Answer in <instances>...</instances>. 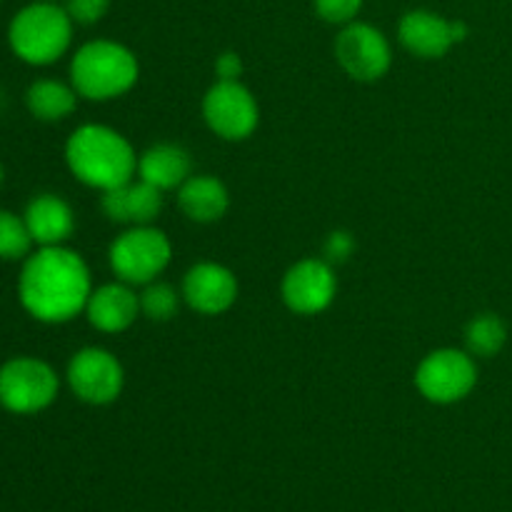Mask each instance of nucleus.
<instances>
[{
	"instance_id": "obj_10",
	"label": "nucleus",
	"mask_w": 512,
	"mask_h": 512,
	"mask_svg": "<svg viewBox=\"0 0 512 512\" xmlns=\"http://www.w3.org/2000/svg\"><path fill=\"white\" fill-rule=\"evenodd\" d=\"M125 373L110 350L83 348L70 358L68 385L83 403L108 405L123 393Z\"/></svg>"
},
{
	"instance_id": "obj_21",
	"label": "nucleus",
	"mask_w": 512,
	"mask_h": 512,
	"mask_svg": "<svg viewBox=\"0 0 512 512\" xmlns=\"http://www.w3.org/2000/svg\"><path fill=\"white\" fill-rule=\"evenodd\" d=\"M30 248H33V235H30L28 225H25V218L0 208V258H28Z\"/></svg>"
},
{
	"instance_id": "obj_12",
	"label": "nucleus",
	"mask_w": 512,
	"mask_h": 512,
	"mask_svg": "<svg viewBox=\"0 0 512 512\" xmlns=\"http://www.w3.org/2000/svg\"><path fill=\"white\" fill-rule=\"evenodd\" d=\"M398 38L418 58H443L453 45L468 38L463 20H448L433 10H410L400 18Z\"/></svg>"
},
{
	"instance_id": "obj_1",
	"label": "nucleus",
	"mask_w": 512,
	"mask_h": 512,
	"mask_svg": "<svg viewBox=\"0 0 512 512\" xmlns=\"http://www.w3.org/2000/svg\"><path fill=\"white\" fill-rule=\"evenodd\" d=\"M90 293V270L75 250L50 245L25 258L18 295L28 315L40 323H68L83 313Z\"/></svg>"
},
{
	"instance_id": "obj_6",
	"label": "nucleus",
	"mask_w": 512,
	"mask_h": 512,
	"mask_svg": "<svg viewBox=\"0 0 512 512\" xmlns=\"http://www.w3.org/2000/svg\"><path fill=\"white\" fill-rule=\"evenodd\" d=\"M58 373L45 360L13 358L0 368V405L15 415H33L58 398Z\"/></svg>"
},
{
	"instance_id": "obj_26",
	"label": "nucleus",
	"mask_w": 512,
	"mask_h": 512,
	"mask_svg": "<svg viewBox=\"0 0 512 512\" xmlns=\"http://www.w3.org/2000/svg\"><path fill=\"white\" fill-rule=\"evenodd\" d=\"M215 75H218V80H240V75H243V60H240V55L233 53V50L218 55V60H215Z\"/></svg>"
},
{
	"instance_id": "obj_20",
	"label": "nucleus",
	"mask_w": 512,
	"mask_h": 512,
	"mask_svg": "<svg viewBox=\"0 0 512 512\" xmlns=\"http://www.w3.org/2000/svg\"><path fill=\"white\" fill-rule=\"evenodd\" d=\"M505 340H508V328L493 313L478 315L465 328V345L473 358H493L503 350Z\"/></svg>"
},
{
	"instance_id": "obj_13",
	"label": "nucleus",
	"mask_w": 512,
	"mask_h": 512,
	"mask_svg": "<svg viewBox=\"0 0 512 512\" xmlns=\"http://www.w3.org/2000/svg\"><path fill=\"white\" fill-rule=\"evenodd\" d=\"M183 298L195 313L220 315L238 300V280L233 270L220 263H198L185 273Z\"/></svg>"
},
{
	"instance_id": "obj_28",
	"label": "nucleus",
	"mask_w": 512,
	"mask_h": 512,
	"mask_svg": "<svg viewBox=\"0 0 512 512\" xmlns=\"http://www.w3.org/2000/svg\"><path fill=\"white\" fill-rule=\"evenodd\" d=\"M53 3H55V0H53Z\"/></svg>"
},
{
	"instance_id": "obj_18",
	"label": "nucleus",
	"mask_w": 512,
	"mask_h": 512,
	"mask_svg": "<svg viewBox=\"0 0 512 512\" xmlns=\"http://www.w3.org/2000/svg\"><path fill=\"white\" fill-rule=\"evenodd\" d=\"M190 170H193V163H190L188 150L175 143L150 145L138 158L140 180L155 185L163 193L180 188L190 178Z\"/></svg>"
},
{
	"instance_id": "obj_11",
	"label": "nucleus",
	"mask_w": 512,
	"mask_h": 512,
	"mask_svg": "<svg viewBox=\"0 0 512 512\" xmlns=\"http://www.w3.org/2000/svg\"><path fill=\"white\" fill-rule=\"evenodd\" d=\"M338 280L333 265L323 258H305L285 273L280 293L283 303L298 315H318L335 300Z\"/></svg>"
},
{
	"instance_id": "obj_25",
	"label": "nucleus",
	"mask_w": 512,
	"mask_h": 512,
	"mask_svg": "<svg viewBox=\"0 0 512 512\" xmlns=\"http://www.w3.org/2000/svg\"><path fill=\"white\" fill-rule=\"evenodd\" d=\"M353 250H355L353 235L345 233V230H335V233L328 235V240H325V245H323V253H325L323 260H328L330 265L345 263Z\"/></svg>"
},
{
	"instance_id": "obj_7",
	"label": "nucleus",
	"mask_w": 512,
	"mask_h": 512,
	"mask_svg": "<svg viewBox=\"0 0 512 512\" xmlns=\"http://www.w3.org/2000/svg\"><path fill=\"white\" fill-rule=\"evenodd\" d=\"M478 383V368L473 355L465 350L440 348L433 350L415 370V385L430 403L450 405L468 398Z\"/></svg>"
},
{
	"instance_id": "obj_4",
	"label": "nucleus",
	"mask_w": 512,
	"mask_h": 512,
	"mask_svg": "<svg viewBox=\"0 0 512 512\" xmlns=\"http://www.w3.org/2000/svg\"><path fill=\"white\" fill-rule=\"evenodd\" d=\"M73 25L68 10L53 0H38L18 10L10 20L8 43L23 63L50 65L68 53Z\"/></svg>"
},
{
	"instance_id": "obj_27",
	"label": "nucleus",
	"mask_w": 512,
	"mask_h": 512,
	"mask_svg": "<svg viewBox=\"0 0 512 512\" xmlns=\"http://www.w3.org/2000/svg\"><path fill=\"white\" fill-rule=\"evenodd\" d=\"M3 178H5V173H3V165H0V185H3Z\"/></svg>"
},
{
	"instance_id": "obj_2",
	"label": "nucleus",
	"mask_w": 512,
	"mask_h": 512,
	"mask_svg": "<svg viewBox=\"0 0 512 512\" xmlns=\"http://www.w3.org/2000/svg\"><path fill=\"white\" fill-rule=\"evenodd\" d=\"M65 163L80 183L98 190L125 185L138 173L133 145L108 125L88 123L73 130L65 143Z\"/></svg>"
},
{
	"instance_id": "obj_19",
	"label": "nucleus",
	"mask_w": 512,
	"mask_h": 512,
	"mask_svg": "<svg viewBox=\"0 0 512 512\" xmlns=\"http://www.w3.org/2000/svg\"><path fill=\"white\" fill-rule=\"evenodd\" d=\"M28 110L43 123H58L65 120L78 105V90L53 78H40L25 93Z\"/></svg>"
},
{
	"instance_id": "obj_23",
	"label": "nucleus",
	"mask_w": 512,
	"mask_h": 512,
	"mask_svg": "<svg viewBox=\"0 0 512 512\" xmlns=\"http://www.w3.org/2000/svg\"><path fill=\"white\" fill-rule=\"evenodd\" d=\"M313 8L318 18L330 25H348L358 18L363 0H313Z\"/></svg>"
},
{
	"instance_id": "obj_5",
	"label": "nucleus",
	"mask_w": 512,
	"mask_h": 512,
	"mask_svg": "<svg viewBox=\"0 0 512 512\" xmlns=\"http://www.w3.org/2000/svg\"><path fill=\"white\" fill-rule=\"evenodd\" d=\"M110 268L128 285H148L158 280L173 258V245L163 230L153 225H133L110 245Z\"/></svg>"
},
{
	"instance_id": "obj_9",
	"label": "nucleus",
	"mask_w": 512,
	"mask_h": 512,
	"mask_svg": "<svg viewBox=\"0 0 512 512\" xmlns=\"http://www.w3.org/2000/svg\"><path fill=\"white\" fill-rule=\"evenodd\" d=\"M203 118L220 138L245 140L258 128L260 110L240 80H215L203 98Z\"/></svg>"
},
{
	"instance_id": "obj_17",
	"label": "nucleus",
	"mask_w": 512,
	"mask_h": 512,
	"mask_svg": "<svg viewBox=\"0 0 512 512\" xmlns=\"http://www.w3.org/2000/svg\"><path fill=\"white\" fill-rule=\"evenodd\" d=\"M178 205L193 223H215L228 213L230 195L213 175H190L178 188Z\"/></svg>"
},
{
	"instance_id": "obj_8",
	"label": "nucleus",
	"mask_w": 512,
	"mask_h": 512,
	"mask_svg": "<svg viewBox=\"0 0 512 512\" xmlns=\"http://www.w3.org/2000/svg\"><path fill=\"white\" fill-rule=\"evenodd\" d=\"M335 58L353 80L373 83L383 78L393 65V48L375 25L353 20L343 25L335 38Z\"/></svg>"
},
{
	"instance_id": "obj_14",
	"label": "nucleus",
	"mask_w": 512,
	"mask_h": 512,
	"mask_svg": "<svg viewBox=\"0 0 512 512\" xmlns=\"http://www.w3.org/2000/svg\"><path fill=\"white\" fill-rule=\"evenodd\" d=\"M90 325L100 333H123L138 320L140 315V295L133 293L128 283L100 285L90 293L85 305Z\"/></svg>"
},
{
	"instance_id": "obj_22",
	"label": "nucleus",
	"mask_w": 512,
	"mask_h": 512,
	"mask_svg": "<svg viewBox=\"0 0 512 512\" xmlns=\"http://www.w3.org/2000/svg\"><path fill=\"white\" fill-rule=\"evenodd\" d=\"M178 308L180 295L170 283L153 280V283L145 285V290L140 293V313L148 320H155V323L173 320L175 315H178Z\"/></svg>"
},
{
	"instance_id": "obj_24",
	"label": "nucleus",
	"mask_w": 512,
	"mask_h": 512,
	"mask_svg": "<svg viewBox=\"0 0 512 512\" xmlns=\"http://www.w3.org/2000/svg\"><path fill=\"white\" fill-rule=\"evenodd\" d=\"M70 20L78 25H95L110 10V0H65Z\"/></svg>"
},
{
	"instance_id": "obj_15",
	"label": "nucleus",
	"mask_w": 512,
	"mask_h": 512,
	"mask_svg": "<svg viewBox=\"0 0 512 512\" xmlns=\"http://www.w3.org/2000/svg\"><path fill=\"white\" fill-rule=\"evenodd\" d=\"M103 213L123 225H150L163 210V190L145 180H130L103 193Z\"/></svg>"
},
{
	"instance_id": "obj_16",
	"label": "nucleus",
	"mask_w": 512,
	"mask_h": 512,
	"mask_svg": "<svg viewBox=\"0 0 512 512\" xmlns=\"http://www.w3.org/2000/svg\"><path fill=\"white\" fill-rule=\"evenodd\" d=\"M23 218L30 235H33V243H38L40 248L63 245L75 230L73 208L53 193L35 195L25 208Z\"/></svg>"
},
{
	"instance_id": "obj_3",
	"label": "nucleus",
	"mask_w": 512,
	"mask_h": 512,
	"mask_svg": "<svg viewBox=\"0 0 512 512\" xmlns=\"http://www.w3.org/2000/svg\"><path fill=\"white\" fill-rule=\"evenodd\" d=\"M140 65L133 50L115 40H90L70 60V85L88 100H113L138 83Z\"/></svg>"
}]
</instances>
